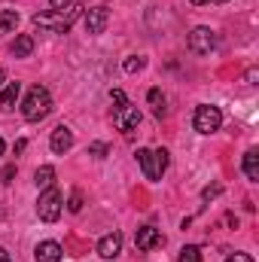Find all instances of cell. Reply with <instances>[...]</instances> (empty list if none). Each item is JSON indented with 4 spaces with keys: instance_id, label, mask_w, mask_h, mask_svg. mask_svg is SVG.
I'll return each instance as SVG.
<instances>
[{
    "instance_id": "8",
    "label": "cell",
    "mask_w": 259,
    "mask_h": 262,
    "mask_svg": "<svg viewBox=\"0 0 259 262\" xmlns=\"http://www.w3.org/2000/svg\"><path fill=\"white\" fill-rule=\"evenodd\" d=\"M82 21H85V31L95 37V34H104V28H107V21H110V12H107V6H92Z\"/></svg>"
},
{
    "instance_id": "22",
    "label": "cell",
    "mask_w": 259,
    "mask_h": 262,
    "mask_svg": "<svg viewBox=\"0 0 259 262\" xmlns=\"http://www.w3.org/2000/svg\"><path fill=\"white\" fill-rule=\"evenodd\" d=\"M143 64H146V61H143V58H140V55H131V58H125V73H134V70H143Z\"/></svg>"
},
{
    "instance_id": "27",
    "label": "cell",
    "mask_w": 259,
    "mask_h": 262,
    "mask_svg": "<svg viewBox=\"0 0 259 262\" xmlns=\"http://www.w3.org/2000/svg\"><path fill=\"white\" fill-rule=\"evenodd\" d=\"M52 3V9H67V6H73L76 0H49Z\"/></svg>"
},
{
    "instance_id": "24",
    "label": "cell",
    "mask_w": 259,
    "mask_h": 262,
    "mask_svg": "<svg viewBox=\"0 0 259 262\" xmlns=\"http://www.w3.org/2000/svg\"><path fill=\"white\" fill-rule=\"evenodd\" d=\"M89 156H95V159H104V156H107V143H101V140L89 143Z\"/></svg>"
},
{
    "instance_id": "19",
    "label": "cell",
    "mask_w": 259,
    "mask_h": 262,
    "mask_svg": "<svg viewBox=\"0 0 259 262\" xmlns=\"http://www.w3.org/2000/svg\"><path fill=\"white\" fill-rule=\"evenodd\" d=\"M134 156H137V162H140L143 177H146V180H153V149H143V146H140Z\"/></svg>"
},
{
    "instance_id": "1",
    "label": "cell",
    "mask_w": 259,
    "mask_h": 262,
    "mask_svg": "<svg viewBox=\"0 0 259 262\" xmlns=\"http://www.w3.org/2000/svg\"><path fill=\"white\" fill-rule=\"evenodd\" d=\"M79 3L67 6V9H52V12H37L34 15V28L37 31H52V34H67L70 25L79 18Z\"/></svg>"
},
{
    "instance_id": "16",
    "label": "cell",
    "mask_w": 259,
    "mask_h": 262,
    "mask_svg": "<svg viewBox=\"0 0 259 262\" xmlns=\"http://www.w3.org/2000/svg\"><path fill=\"white\" fill-rule=\"evenodd\" d=\"M241 171L247 174V180H259V152L256 149H247V152H244Z\"/></svg>"
},
{
    "instance_id": "11",
    "label": "cell",
    "mask_w": 259,
    "mask_h": 262,
    "mask_svg": "<svg viewBox=\"0 0 259 262\" xmlns=\"http://www.w3.org/2000/svg\"><path fill=\"white\" fill-rule=\"evenodd\" d=\"M61 256H64V250H61L58 241H40L37 250H34V259L37 262H61Z\"/></svg>"
},
{
    "instance_id": "14",
    "label": "cell",
    "mask_w": 259,
    "mask_h": 262,
    "mask_svg": "<svg viewBox=\"0 0 259 262\" xmlns=\"http://www.w3.org/2000/svg\"><path fill=\"white\" fill-rule=\"evenodd\" d=\"M168 165H171L168 149H153V180H162V174L168 171Z\"/></svg>"
},
{
    "instance_id": "12",
    "label": "cell",
    "mask_w": 259,
    "mask_h": 262,
    "mask_svg": "<svg viewBox=\"0 0 259 262\" xmlns=\"http://www.w3.org/2000/svg\"><path fill=\"white\" fill-rule=\"evenodd\" d=\"M18 95H21V82H6L0 89V110H12L15 101H18Z\"/></svg>"
},
{
    "instance_id": "13",
    "label": "cell",
    "mask_w": 259,
    "mask_h": 262,
    "mask_svg": "<svg viewBox=\"0 0 259 262\" xmlns=\"http://www.w3.org/2000/svg\"><path fill=\"white\" fill-rule=\"evenodd\" d=\"M9 52H12V58H28V55L34 52V37H31V34H18Z\"/></svg>"
},
{
    "instance_id": "29",
    "label": "cell",
    "mask_w": 259,
    "mask_h": 262,
    "mask_svg": "<svg viewBox=\"0 0 259 262\" xmlns=\"http://www.w3.org/2000/svg\"><path fill=\"white\" fill-rule=\"evenodd\" d=\"M256 76H259V70H256V67H250V70H247V73H244V79H247V82H250V85H253V82H256Z\"/></svg>"
},
{
    "instance_id": "32",
    "label": "cell",
    "mask_w": 259,
    "mask_h": 262,
    "mask_svg": "<svg viewBox=\"0 0 259 262\" xmlns=\"http://www.w3.org/2000/svg\"><path fill=\"white\" fill-rule=\"evenodd\" d=\"M195 6H204V3H210V0H192Z\"/></svg>"
},
{
    "instance_id": "6",
    "label": "cell",
    "mask_w": 259,
    "mask_h": 262,
    "mask_svg": "<svg viewBox=\"0 0 259 262\" xmlns=\"http://www.w3.org/2000/svg\"><path fill=\"white\" fill-rule=\"evenodd\" d=\"M162 244H165V235H162L156 226H140L137 235H134V247H137L140 253H149L153 247H162Z\"/></svg>"
},
{
    "instance_id": "34",
    "label": "cell",
    "mask_w": 259,
    "mask_h": 262,
    "mask_svg": "<svg viewBox=\"0 0 259 262\" xmlns=\"http://www.w3.org/2000/svg\"><path fill=\"white\" fill-rule=\"evenodd\" d=\"M217 3H226V0H217Z\"/></svg>"
},
{
    "instance_id": "20",
    "label": "cell",
    "mask_w": 259,
    "mask_h": 262,
    "mask_svg": "<svg viewBox=\"0 0 259 262\" xmlns=\"http://www.w3.org/2000/svg\"><path fill=\"white\" fill-rule=\"evenodd\" d=\"M177 262H201V250H198L195 244H186V247L180 250V256H177Z\"/></svg>"
},
{
    "instance_id": "21",
    "label": "cell",
    "mask_w": 259,
    "mask_h": 262,
    "mask_svg": "<svg viewBox=\"0 0 259 262\" xmlns=\"http://www.w3.org/2000/svg\"><path fill=\"white\" fill-rule=\"evenodd\" d=\"M67 210H70V213H79V210H82V189H73V192H70Z\"/></svg>"
},
{
    "instance_id": "2",
    "label": "cell",
    "mask_w": 259,
    "mask_h": 262,
    "mask_svg": "<svg viewBox=\"0 0 259 262\" xmlns=\"http://www.w3.org/2000/svg\"><path fill=\"white\" fill-rule=\"evenodd\" d=\"M49 113H52V95H49V89H46V85H34V89L28 92L25 104H21V116H25L28 122H40V119H46Z\"/></svg>"
},
{
    "instance_id": "9",
    "label": "cell",
    "mask_w": 259,
    "mask_h": 262,
    "mask_svg": "<svg viewBox=\"0 0 259 262\" xmlns=\"http://www.w3.org/2000/svg\"><path fill=\"white\" fill-rule=\"evenodd\" d=\"M119 253H122V235L119 232H110L98 241V256L101 259H116Z\"/></svg>"
},
{
    "instance_id": "23",
    "label": "cell",
    "mask_w": 259,
    "mask_h": 262,
    "mask_svg": "<svg viewBox=\"0 0 259 262\" xmlns=\"http://www.w3.org/2000/svg\"><path fill=\"white\" fill-rule=\"evenodd\" d=\"M220 192H223V183H210V186H204V189H201V198H204V201H210V198H217Z\"/></svg>"
},
{
    "instance_id": "10",
    "label": "cell",
    "mask_w": 259,
    "mask_h": 262,
    "mask_svg": "<svg viewBox=\"0 0 259 262\" xmlns=\"http://www.w3.org/2000/svg\"><path fill=\"white\" fill-rule=\"evenodd\" d=\"M49 146H52L55 156H64L67 149L73 146V131L67 128V125H58V128L52 131V137H49Z\"/></svg>"
},
{
    "instance_id": "7",
    "label": "cell",
    "mask_w": 259,
    "mask_h": 262,
    "mask_svg": "<svg viewBox=\"0 0 259 262\" xmlns=\"http://www.w3.org/2000/svg\"><path fill=\"white\" fill-rule=\"evenodd\" d=\"M140 125V110L134 107V104H122V107H116V113H113V128L116 131H131Z\"/></svg>"
},
{
    "instance_id": "5",
    "label": "cell",
    "mask_w": 259,
    "mask_h": 262,
    "mask_svg": "<svg viewBox=\"0 0 259 262\" xmlns=\"http://www.w3.org/2000/svg\"><path fill=\"white\" fill-rule=\"evenodd\" d=\"M186 43H189V52H195V55H210L217 49V31L198 25V28L189 31V40Z\"/></svg>"
},
{
    "instance_id": "28",
    "label": "cell",
    "mask_w": 259,
    "mask_h": 262,
    "mask_svg": "<svg viewBox=\"0 0 259 262\" xmlns=\"http://www.w3.org/2000/svg\"><path fill=\"white\" fill-rule=\"evenodd\" d=\"M226 262H253V259H250L247 253H232V256H229Z\"/></svg>"
},
{
    "instance_id": "26",
    "label": "cell",
    "mask_w": 259,
    "mask_h": 262,
    "mask_svg": "<svg viewBox=\"0 0 259 262\" xmlns=\"http://www.w3.org/2000/svg\"><path fill=\"white\" fill-rule=\"evenodd\" d=\"M12 177H15V165H6L3 174H0V180H3V183H12Z\"/></svg>"
},
{
    "instance_id": "31",
    "label": "cell",
    "mask_w": 259,
    "mask_h": 262,
    "mask_svg": "<svg viewBox=\"0 0 259 262\" xmlns=\"http://www.w3.org/2000/svg\"><path fill=\"white\" fill-rule=\"evenodd\" d=\"M3 82H6V70H0V89H3Z\"/></svg>"
},
{
    "instance_id": "17",
    "label": "cell",
    "mask_w": 259,
    "mask_h": 262,
    "mask_svg": "<svg viewBox=\"0 0 259 262\" xmlns=\"http://www.w3.org/2000/svg\"><path fill=\"white\" fill-rule=\"evenodd\" d=\"M146 104L153 107V113H156V116H165V113H168V107H165L168 101H165L162 89H149V95H146Z\"/></svg>"
},
{
    "instance_id": "15",
    "label": "cell",
    "mask_w": 259,
    "mask_h": 262,
    "mask_svg": "<svg viewBox=\"0 0 259 262\" xmlns=\"http://www.w3.org/2000/svg\"><path fill=\"white\" fill-rule=\"evenodd\" d=\"M34 183H37L40 192L49 189V186H55V168H52V165H40L37 174H34Z\"/></svg>"
},
{
    "instance_id": "3",
    "label": "cell",
    "mask_w": 259,
    "mask_h": 262,
    "mask_svg": "<svg viewBox=\"0 0 259 262\" xmlns=\"http://www.w3.org/2000/svg\"><path fill=\"white\" fill-rule=\"evenodd\" d=\"M61 210H64V198H61V189H58V186H49V189L40 192V201H37V213H40V220L55 223V220L61 216Z\"/></svg>"
},
{
    "instance_id": "30",
    "label": "cell",
    "mask_w": 259,
    "mask_h": 262,
    "mask_svg": "<svg viewBox=\"0 0 259 262\" xmlns=\"http://www.w3.org/2000/svg\"><path fill=\"white\" fill-rule=\"evenodd\" d=\"M0 262H9V256H6V250L0 247Z\"/></svg>"
},
{
    "instance_id": "18",
    "label": "cell",
    "mask_w": 259,
    "mask_h": 262,
    "mask_svg": "<svg viewBox=\"0 0 259 262\" xmlns=\"http://www.w3.org/2000/svg\"><path fill=\"white\" fill-rule=\"evenodd\" d=\"M18 28V12L15 9H0V34H12Z\"/></svg>"
},
{
    "instance_id": "25",
    "label": "cell",
    "mask_w": 259,
    "mask_h": 262,
    "mask_svg": "<svg viewBox=\"0 0 259 262\" xmlns=\"http://www.w3.org/2000/svg\"><path fill=\"white\" fill-rule=\"evenodd\" d=\"M110 98H113V104H119V107H122V104H128V98H125V92H122V89H113V92H110Z\"/></svg>"
},
{
    "instance_id": "33",
    "label": "cell",
    "mask_w": 259,
    "mask_h": 262,
    "mask_svg": "<svg viewBox=\"0 0 259 262\" xmlns=\"http://www.w3.org/2000/svg\"><path fill=\"white\" fill-rule=\"evenodd\" d=\"M3 149H6V143H3V137H0V156H3Z\"/></svg>"
},
{
    "instance_id": "4",
    "label": "cell",
    "mask_w": 259,
    "mask_h": 262,
    "mask_svg": "<svg viewBox=\"0 0 259 262\" xmlns=\"http://www.w3.org/2000/svg\"><path fill=\"white\" fill-rule=\"evenodd\" d=\"M223 125V113H220V107H213V104H201V107H195L192 113V128L198 134H213V131H220Z\"/></svg>"
}]
</instances>
